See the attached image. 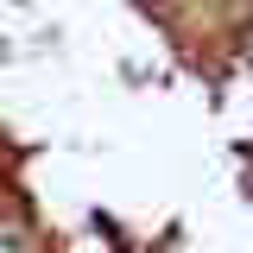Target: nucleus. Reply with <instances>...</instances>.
<instances>
[{"mask_svg": "<svg viewBox=\"0 0 253 253\" xmlns=\"http://www.w3.org/2000/svg\"><path fill=\"white\" fill-rule=\"evenodd\" d=\"M0 253H44V234H38L26 215L0 209Z\"/></svg>", "mask_w": 253, "mask_h": 253, "instance_id": "obj_1", "label": "nucleus"}]
</instances>
